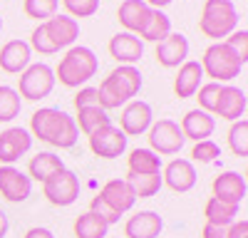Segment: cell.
I'll return each mask as SVG.
<instances>
[{
    "mask_svg": "<svg viewBox=\"0 0 248 238\" xmlns=\"http://www.w3.org/2000/svg\"><path fill=\"white\" fill-rule=\"evenodd\" d=\"M30 134L57 149H72L79 139L75 117L62 112L60 107H40L30 117Z\"/></svg>",
    "mask_w": 248,
    "mask_h": 238,
    "instance_id": "cell-1",
    "label": "cell"
},
{
    "mask_svg": "<svg viewBox=\"0 0 248 238\" xmlns=\"http://www.w3.org/2000/svg\"><path fill=\"white\" fill-rule=\"evenodd\" d=\"M141 85H144V79H141V72L137 67H132V65L114 67L105 79H102V85L97 87L99 107L105 112L124 107L141 92Z\"/></svg>",
    "mask_w": 248,
    "mask_h": 238,
    "instance_id": "cell-2",
    "label": "cell"
},
{
    "mask_svg": "<svg viewBox=\"0 0 248 238\" xmlns=\"http://www.w3.org/2000/svg\"><path fill=\"white\" fill-rule=\"evenodd\" d=\"M99 70V60L92 47L75 45L65 52V57L60 60V65L55 70V79H60V85L65 87H79L90 82Z\"/></svg>",
    "mask_w": 248,
    "mask_h": 238,
    "instance_id": "cell-3",
    "label": "cell"
},
{
    "mask_svg": "<svg viewBox=\"0 0 248 238\" xmlns=\"http://www.w3.org/2000/svg\"><path fill=\"white\" fill-rule=\"evenodd\" d=\"M199 30L216 43L238 30V10L233 0H206L199 17Z\"/></svg>",
    "mask_w": 248,
    "mask_h": 238,
    "instance_id": "cell-4",
    "label": "cell"
},
{
    "mask_svg": "<svg viewBox=\"0 0 248 238\" xmlns=\"http://www.w3.org/2000/svg\"><path fill=\"white\" fill-rule=\"evenodd\" d=\"M246 62L238 57V52L233 47H229L226 43H214L206 47L203 57H201V70L203 74H209L214 82H231L243 72Z\"/></svg>",
    "mask_w": 248,
    "mask_h": 238,
    "instance_id": "cell-5",
    "label": "cell"
},
{
    "mask_svg": "<svg viewBox=\"0 0 248 238\" xmlns=\"http://www.w3.org/2000/svg\"><path fill=\"white\" fill-rule=\"evenodd\" d=\"M55 70L45 62L30 65L25 72H20V82H17V94L30 99V102H40L52 94L55 89Z\"/></svg>",
    "mask_w": 248,
    "mask_h": 238,
    "instance_id": "cell-6",
    "label": "cell"
},
{
    "mask_svg": "<svg viewBox=\"0 0 248 238\" xmlns=\"http://www.w3.org/2000/svg\"><path fill=\"white\" fill-rule=\"evenodd\" d=\"M43 193L52 206H72L79 198V176L70 169H62L60 174L50 176L47 181L43 184Z\"/></svg>",
    "mask_w": 248,
    "mask_h": 238,
    "instance_id": "cell-7",
    "label": "cell"
},
{
    "mask_svg": "<svg viewBox=\"0 0 248 238\" xmlns=\"http://www.w3.org/2000/svg\"><path fill=\"white\" fill-rule=\"evenodd\" d=\"M184 134L174 119H159L149 127V149L159 156H171L184 149Z\"/></svg>",
    "mask_w": 248,
    "mask_h": 238,
    "instance_id": "cell-8",
    "label": "cell"
},
{
    "mask_svg": "<svg viewBox=\"0 0 248 238\" xmlns=\"http://www.w3.org/2000/svg\"><path fill=\"white\" fill-rule=\"evenodd\" d=\"M127 144H129V136L124 134L119 127H114V124L102 127V129H97L90 136V149L99 159H117V156H122L124 151H127Z\"/></svg>",
    "mask_w": 248,
    "mask_h": 238,
    "instance_id": "cell-9",
    "label": "cell"
},
{
    "mask_svg": "<svg viewBox=\"0 0 248 238\" xmlns=\"http://www.w3.org/2000/svg\"><path fill=\"white\" fill-rule=\"evenodd\" d=\"M152 124H154V109L144 99L127 102V107H124V112L119 117V129L127 136H139L144 132H149Z\"/></svg>",
    "mask_w": 248,
    "mask_h": 238,
    "instance_id": "cell-10",
    "label": "cell"
},
{
    "mask_svg": "<svg viewBox=\"0 0 248 238\" xmlns=\"http://www.w3.org/2000/svg\"><path fill=\"white\" fill-rule=\"evenodd\" d=\"M32 149V134L23 127H10L0 132V164L13 166L23 154Z\"/></svg>",
    "mask_w": 248,
    "mask_h": 238,
    "instance_id": "cell-11",
    "label": "cell"
},
{
    "mask_svg": "<svg viewBox=\"0 0 248 238\" xmlns=\"http://www.w3.org/2000/svg\"><path fill=\"white\" fill-rule=\"evenodd\" d=\"M0 193L10 204H23L32 193V181L25 171L15 166H0Z\"/></svg>",
    "mask_w": 248,
    "mask_h": 238,
    "instance_id": "cell-12",
    "label": "cell"
},
{
    "mask_svg": "<svg viewBox=\"0 0 248 238\" xmlns=\"http://www.w3.org/2000/svg\"><path fill=\"white\" fill-rule=\"evenodd\" d=\"M211 191H214L216 198H221V201L233 204V206H241L243 198H246V193H248V186H246L243 174H238V171H223V174H218V176L214 178Z\"/></svg>",
    "mask_w": 248,
    "mask_h": 238,
    "instance_id": "cell-13",
    "label": "cell"
},
{
    "mask_svg": "<svg viewBox=\"0 0 248 238\" xmlns=\"http://www.w3.org/2000/svg\"><path fill=\"white\" fill-rule=\"evenodd\" d=\"M43 25H45V32H47L50 43L55 45L57 52L62 47H72L75 40L79 37V23L70 15H52Z\"/></svg>",
    "mask_w": 248,
    "mask_h": 238,
    "instance_id": "cell-14",
    "label": "cell"
},
{
    "mask_svg": "<svg viewBox=\"0 0 248 238\" xmlns=\"http://www.w3.org/2000/svg\"><path fill=\"white\" fill-rule=\"evenodd\" d=\"M161 181L176 193H186L196 186V169L189 159H174V162H169L167 169H164Z\"/></svg>",
    "mask_w": 248,
    "mask_h": 238,
    "instance_id": "cell-15",
    "label": "cell"
},
{
    "mask_svg": "<svg viewBox=\"0 0 248 238\" xmlns=\"http://www.w3.org/2000/svg\"><path fill=\"white\" fill-rule=\"evenodd\" d=\"M189 57V40L181 32H171L167 40L156 43V62L161 67H181Z\"/></svg>",
    "mask_w": 248,
    "mask_h": 238,
    "instance_id": "cell-16",
    "label": "cell"
},
{
    "mask_svg": "<svg viewBox=\"0 0 248 238\" xmlns=\"http://www.w3.org/2000/svg\"><path fill=\"white\" fill-rule=\"evenodd\" d=\"M32 50L25 40H10L0 47V70L8 74H20L30 67Z\"/></svg>",
    "mask_w": 248,
    "mask_h": 238,
    "instance_id": "cell-17",
    "label": "cell"
},
{
    "mask_svg": "<svg viewBox=\"0 0 248 238\" xmlns=\"http://www.w3.org/2000/svg\"><path fill=\"white\" fill-rule=\"evenodd\" d=\"M109 55L117 60L119 65H137L141 55H144V43L139 40V35L132 32H117L109 40Z\"/></svg>",
    "mask_w": 248,
    "mask_h": 238,
    "instance_id": "cell-18",
    "label": "cell"
},
{
    "mask_svg": "<svg viewBox=\"0 0 248 238\" xmlns=\"http://www.w3.org/2000/svg\"><path fill=\"white\" fill-rule=\"evenodd\" d=\"M97 196H99L112 211H117L119 216H124L127 211H132L134 204H137V198H134L132 189L127 186V181H124V178H112V181H107Z\"/></svg>",
    "mask_w": 248,
    "mask_h": 238,
    "instance_id": "cell-19",
    "label": "cell"
},
{
    "mask_svg": "<svg viewBox=\"0 0 248 238\" xmlns=\"http://www.w3.org/2000/svg\"><path fill=\"white\" fill-rule=\"evenodd\" d=\"M181 134L184 139H194V142H203V139H209L216 129V119L209 114V112H203V109H191V112H186L184 119H181Z\"/></svg>",
    "mask_w": 248,
    "mask_h": 238,
    "instance_id": "cell-20",
    "label": "cell"
},
{
    "mask_svg": "<svg viewBox=\"0 0 248 238\" xmlns=\"http://www.w3.org/2000/svg\"><path fill=\"white\" fill-rule=\"evenodd\" d=\"M246 92L233 87V85H223L221 94H218V102H216V114L221 119H229V122H238V119L246 114Z\"/></svg>",
    "mask_w": 248,
    "mask_h": 238,
    "instance_id": "cell-21",
    "label": "cell"
},
{
    "mask_svg": "<svg viewBox=\"0 0 248 238\" xmlns=\"http://www.w3.org/2000/svg\"><path fill=\"white\" fill-rule=\"evenodd\" d=\"M164 228V221L156 211H139L129 216L124 223V236L127 238H159Z\"/></svg>",
    "mask_w": 248,
    "mask_h": 238,
    "instance_id": "cell-22",
    "label": "cell"
},
{
    "mask_svg": "<svg viewBox=\"0 0 248 238\" xmlns=\"http://www.w3.org/2000/svg\"><path fill=\"white\" fill-rule=\"evenodd\" d=\"M119 23L124 25V32H132V35H141V30L147 28L149 17H152V8L144 3V0H124L119 5Z\"/></svg>",
    "mask_w": 248,
    "mask_h": 238,
    "instance_id": "cell-23",
    "label": "cell"
},
{
    "mask_svg": "<svg viewBox=\"0 0 248 238\" xmlns=\"http://www.w3.org/2000/svg\"><path fill=\"white\" fill-rule=\"evenodd\" d=\"M201 79H203V70H201V62L196 60H186V62L179 67V74L174 79V92L179 99H186V97H194L201 87Z\"/></svg>",
    "mask_w": 248,
    "mask_h": 238,
    "instance_id": "cell-24",
    "label": "cell"
},
{
    "mask_svg": "<svg viewBox=\"0 0 248 238\" xmlns=\"http://www.w3.org/2000/svg\"><path fill=\"white\" fill-rule=\"evenodd\" d=\"M62 169H65V162L52 154V151H40L30 159V164H28V176H30V181H40V184H45L50 176L60 174Z\"/></svg>",
    "mask_w": 248,
    "mask_h": 238,
    "instance_id": "cell-25",
    "label": "cell"
},
{
    "mask_svg": "<svg viewBox=\"0 0 248 238\" xmlns=\"http://www.w3.org/2000/svg\"><path fill=\"white\" fill-rule=\"evenodd\" d=\"M203 216H206V223L229 228L236 218H238V206L226 204V201H221V198L211 196L209 201H206V206H203Z\"/></svg>",
    "mask_w": 248,
    "mask_h": 238,
    "instance_id": "cell-26",
    "label": "cell"
},
{
    "mask_svg": "<svg viewBox=\"0 0 248 238\" xmlns=\"http://www.w3.org/2000/svg\"><path fill=\"white\" fill-rule=\"evenodd\" d=\"M124 181H127V186L132 189L134 198H152L164 186L161 174H132V171H127Z\"/></svg>",
    "mask_w": 248,
    "mask_h": 238,
    "instance_id": "cell-27",
    "label": "cell"
},
{
    "mask_svg": "<svg viewBox=\"0 0 248 238\" xmlns=\"http://www.w3.org/2000/svg\"><path fill=\"white\" fill-rule=\"evenodd\" d=\"M75 124H77V129L85 134V136H92L97 129L109 127V124H112V117L102 109V107H85V109H77Z\"/></svg>",
    "mask_w": 248,
    "mask_h": 238,
    "instance_id": "cell-28",
    "label": "cell"
},
{
    "mask_svg": "<svg viewBox=\"0 0 248 238\" xmlns=\"http://www.w3.org/2000/svg\"><path fill=\"white\" fill-rule=\"evenodd\" d=\"M127 169L132 174H161L164 164L161 156L152 149H132V154L127 156Z\"/></svg>",
    "mask_w": 248,
    "mask_h": 238,
    "instance_id": "cell-29",
    "label": "cell"
},
{
    "mask_svg": "<svg viewBox=\"0 0 248 238\" xmlns=\"http://www.w3.org/2000/svg\"><path fill=\"white\" fill-rule=\"evenodd\" d=\"M107 233H109V223L102 221L92 211L79 213L75 218V236L77 238H107Z\"/></svg>",
    "mask_w": 248,
    "mask_h": 238,
    "instance_id": "cell-30",
    "label": "cell"
},
{
    "mask_svg": "<svg viewBox=\"0 0 248 238\" xmlns=\"http://www.w3.org/2000/svg\"><path fill=\"white\" fill-rule=\"evenodd\" d=\"M171 35V17L164 15L161 10H152V17L147 28L141 30V43L147 40V43H161V40H167Z\"/></svg>",
    "mask_w": 248,
    "mask_h": 238,
    "instance_id": "cell-31",
    "label": "cell"
},
{
    "mask_svg": "<svg viewBox=\"0 0 248 238\" xmlns=\"http://www.w3.org/2000/svg\"><path fill=\"white\" fill-rule=\"evenodd\" d=\"M20 109H23V99H20L17 89L0 85V122H13L15 117H20Z\"/></svg>",
    "mask_w": 248,
    "mask_h": 238,
    "instance_id": "cell-32",
    "label": "cell"
},
{
    "mask_svg": "<svg viewBox=\"0 0 248 238\" xmlns=\"http://www.w3.org/2000/svg\"><path fill=\"white\" fill-rule=\"evenodd\" d=\"M57 8H60V0H25L23 3L25 15L32 20H40V23H45L52 15H57Z\"/></svg>",
    "mask_w": 248,
    "mask_h": 238,
    "instance_id": "cell-33",
    "label": "cell"
},
{
    "mask_svg": "<svg viewBox=\"0 0 248 238\" xmlns=\"http://www.w3.org/2000/svg\"><path fill=\"white\" fill-rule=\"evenodd\" d=\"M229 147L236 156H248V122L246 119H238V122L231 124L229 129Z\"/></svg>",
    "mask_w": 248,
    "mask_h": 238,
    "instance_id": "cell-34",
    "label": "cell"
},
{
    "mask_svg": "<svg viewBox=\"0 0 248 238\" xmlns=\"http://www.w3.org/2000/svg\"><path fill=\"white\" fill-rule=\"evenodd\" d=\"M221 156V147L214 142V139H203V142H196L191 149V159L199 164H214Z\"/></svg>",
    "mask_w": 248,
    "mask_h": 238,
    "instance_id": "cell-35",
    "label": "cell"
},
{
    "mask_svg": "<svg viewBox=\"0 0 248 238\" xmlns=\"http://www.w3.org/2000/svg\"><path fill=\"white\" fill-rule=\"evenodd\" d=\"M221 87L223 85H218V82H206V85H201L199 87V109H203V112H214L216 109V102H218V94H221Z\"/></svg>",
    "mask_w": 248,
    "mask_h": 238,
    "instance_id": "cell-36",
    "label": "cell"
},
{
    "mask_svg": "<svg viewBox=\"0 0 248 238\" xmlns=\"http://www.w3.org/2000/svg\"><path fill=\"white\" fill-rule=\"evenodd\" d=\"M65 10L70 17H92L99 10V0H67Z\"/></svg>",
    "mask_w": 248,
    "mask_h": 238,
    "instance_id": "cell-37",
    "label": "cell"
},
{
    "mask_svg": "<svg viewBox=\"0 0 248 238\" xmlns=\"http://www.w3.org/2000/svg\"><path fill=\"white\" fill-rule=\"evenodd\" d=\"M30 50H35V52H40V55H55L57 50H55V45L50 43V37H47V32H45V25L40 23L35 30H32V35H30Z\"/></svg>",
    "mask_w": 248,
    "mask_h": 238,
    "instance_id": "cell-38",
    "label": "cell"
},
{
    "mask_svg": "<svg viewBox=\"0 0 248 238\" xmlns=\"http://www.w3.org/2000/svg\"><path fill=\"white\" fill-rule=\"evenodd\" d=\"M223 43L229 45V47H233V50L238 52V57L243 60V62L248 60V32H246V30H233L229 37L223 40Z\"/></svg>",
    "mask_w": 248,
    "mask_h": 238,
    "instance_id": "cell-39",
    "label": "cell"
},
{
    "mask_svg": "<svg viewBox=\"0 0 248 238\" xmlns=\"http://www.w3.org/2000/svg\"><path fill=\"white\" fill-rule=\"evenodd\" d=\"M90 211H92L94 216H99V218H102V221H107L109 226H112V223H117V221H119V218H122V216H119L117 211H112V208H109V206H107L105 201H102V198H99V196H94V198H92V201H90Z\"/></svg>",
    "mask_w": 248,
    "mask_h": 238,
    "instance_id": "cell-40",
    "label": "cell"
},
{
    "mask_svg": "<svg viewBox=\"0 0 248 238\" xmlns=\"http://www.w3.org/2000/svg\"><path fill=\"white\" fill-rule=\"evenodd\" d=\"M85 107H99L97 87H82L75 94V109H85Z\"/></svg>",
    "mask_w": 248,
    "mask_h": 238,
    "instance_id": "cell-41",
    "label": "cell"
},
{
    "mask_svg": "<svg viewBox=\"0 0 248 238\" xmlns=\"http://www.w3.org/2000/svg\"><path fill=\"white\" fill-rule=\"evenodd\" d=\"M229 238H248V221L246 218H236V221L226 228Z\"/></svg>",
    "mask_w": 248,
    "mask_h": 238,
    "instance_id": "cell-42",
    "label": "cell"
},
{
    "mask_svg": "<svg viewBox=\"0 0 248 238\" xmlns=\"http://www.w3.org/2000/svg\"><path fill=\"white\" fill-rule=\"evenodd\" d=\"M201 236H203V238H229L226 228H221V226H211V223H203Z\"/></svg>",
    "mask_w": 248,
    "mask_h": 238,
    "instance_id": "cell-43",
    "label": "cell"
},
{
    "mask_svg": "<svg viewBox=\"0 0 248 238\" xmlns=\"http://www.w3.org/2000/svg\"><path fill=\"white\" fill-rule=\"evenodd\" d=\"M23 238H55V233L45 226H35V228H28Z\"/></svg>",
    "mask_w": 248,
    "mask_h": 238,
    "instance_id": "cell-44",
    "label": "cell"
},
{
    "mask_svg": "<svg viewBox=\"0 0 248 238\" xmlns=\"http://www.w3.org/2000/svg\"><path fill=\"white\" fill-rule=\"evenodd\" d=\"M8 231H10V221H8V213L0 208V238H5L8 236Z\"/></svg>",
    "mask_w": 248,
    "mask_h": 238,
    "instance_id": "cell-45",
    "label": "cell"
},
{
    "mask_svg": "<svg viewBox=\"0 0 248 238\" xmlns=\"http://www.w3.org/2000/svg\"><path fill=\"white\" fill-rule=\"evenodd\" d=\"M152 10H161V8H167V5H171L174 0H144Z\"/></svg>",
    "mask_w": 248,
    "mask_h": 238,
    "instance_id": "cell-46",
    "label": "cell"
},
{
    "mask_svg": "<svg viewBox=\"0 0 248 238\" xmlns=\"http://www.w3.org/2000/svg\"><path fill=\"white\" fill-rule=\"evenodd\" d=\"M0 30H3V17H0Z\"/></svg>",
    "mask_w": 248,
    "mask_h": 238,
    "instance_id": "cell-47",
    "label": "cell"
},
{
    "mask_svg": "<svg viewBox=\"0 0 248 238\" xmlns=\"http://www.w3.org/2000/svg\"><path fill=\"white\" fill-rule=\"evenodd\" d=\"M62 3H67V0H62Z\"/></svg>",
    "mask_w": 248,
    "mask_h": 238,
    "instance_id": "cell-48",
    "label": "cell"
}]
</instances>
